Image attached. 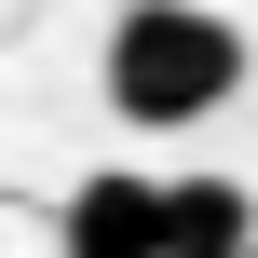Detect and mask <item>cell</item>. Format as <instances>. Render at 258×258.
I'll return each mask as SVG.
<instances>
[{
    "instance_id": "2",
    "label": "cell",
    "mask_w": 258,
    "mask_h": 258,
    "mask_svg": "<svg viewBox=\"0 0 258 258\" xmlns=\"http://www.w3.org/2000/svg\"><path fill=\"white\" fill-rule=\"evenodd\" d=\"M54 258H163V177L109 163L54 204Z\"/></svg>"
},
{
    "instance_id": "3",
    "label": "cell",
    "mask_w": 258,
    "mask_h": 258,
    "mask_svg": "<svg viewBox=\"0 0 258 258\" xmlns=\"http://www.w3.org/2000/svg\"><path fill=\"white\" fill-rule=\"evenodd\" d=\"M163 258H245V177H163Z\"/></svg>"
},
{
    "instance_id": "1",
    "label": "cell",
    "mask_w": 258,
    "mask_h": 258,
    "mask_svg": "<svg viewBox=\"0 0 258 258\" xmlns=\"http://www.w3.org/2000/svg\"><path fill=\"white\" fill-rule=\"evenodd\" d=\"M95 82H109V109H122V122H150V136L218 122V109H231V82H245V27H231V14H204V0H122V14H109Z\"/></svg>"
}]
</instances>
